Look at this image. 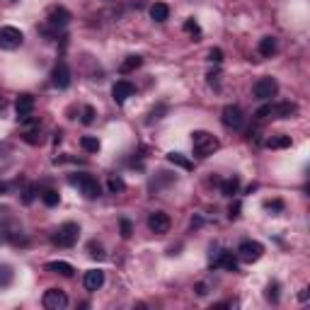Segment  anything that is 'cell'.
<instances>
[{
  "instance_id": "cell-24",
  "label": "cell",
  "mask_w": 310,
  "mask_h": 310,
  "mask_svg": "<svg viewBox=\"0 0 310 310\" xmlns=\"http://www.w3.org/2000/svg\"><path fill=\"white\" fill-rule=\"evenodd\" d=\"M167 160H170L172 165H180L182 170H194V165H192V160H187V158H184L182 153H170V155H167Z\"/></svg>"
},
{
  "instance_id": "cell-25",
  "label": "cell",
  "mask_w": 310,
  "mask_h": 310,
  "mask_svg": "<svg viewBox=\"0 0 310 310\" xmlns=\"http://www.w3.org/2000/svg\"><path fill=\"white\" fill-rule=\"evenodd\" d=\"M41 201H44L46 206H58L61 197H58V192H56V189H46V192L41 194Z\"/></svg>"
},
{
  "instance_id": "cell-26",
  "label": "cell",
  "mask_w": 310,
  "mask_h": 310,
  "mask_svg": "<svg viewBox=\"0 0 310 310\" xmlns=\"http://www.w3.org/2000/svg\"><path fill=\"white\" fill-rule=\"evenodd\" d=\"M88 252H90V257H95V259H104V250H102V245L100 242H88Z\"/></svg>"
},
{
  "instance_id": "cell-6",
  "label": "cell",
  "mask_w": 310,
  "mask_h": 310,
  "mask_svg": "<svg viewBox=\"0 0 310 310\" xmlns=\"http://www.w3.org/2000/svg\"><path fill=\"white\" fill-rule=\"evenodd\" d=\"M41 303H44L46 310H63L68 306V296L61 291V289H49V291L44 293Z\"/></svg>"
},
{
  "instance_id": "cell-31",
  "label": "cell",
  "mask_w": 310,
  "mask_h": 310,
  "mask_svg": "<svg viewBox=\"0 0 310 310\" xmlns=\"http://www.w3.org/2000/svg\"><path fill=\"white\" fill-rule=\"evenodd\" d=\"M124 189V180H119V177H109V192H121Z\"/></svg>"
},
{
  "instance_id": "cell-3",
  "label": "cell",
  "mask_w": 310,
  "mask_h": 310,
  "mask_svg": "<svg viewBox=\"0 0 310 310\" xmlns=\"http://www.w3.org/2000/svg\"><path fill=\"white\" fill-rule=\"evenodd\" d=\"M71 184H78L80 192H83L88 199H97V197L102 194L100 182H97L95 177H90V175H73V177H71Z\"/></svg>"
},
{
  "instance_id": "cell-34",
  "label": "cell",
  "mask_w": 310,
  "mask_h": 310,
  "mask_svg": "<svg viewBox=\"0 0 310 310\" xmlns=\"http://www.w3.org/2000/svg\"><path fill=\"white\" fill-rule=\"evenodd\" d=\"M208 58H211L213 63H220V61H223V51H220V49H211V54H208Z\"/></svg>"
},
{
  "instance_id": "cell-16",
  "label": "cell",
  "mask_w": 310,
  "mask_h": 310,
  "mask_svg": "<svg viewBox=\"0 0 310 310\" xmlns=\"http://www.w3.org/2000/svg\"><path fill=\"white\" fill-rule=\"evenodd\" d=\"M213 267H223V269H228V272H237V262L230 252H220V257L213 262Z\"/></svg>"
},
{
  "instance_id": "cell-32",
  "label": "cell",
  "mask_w": 310,
  "mask_h": 310,
  "mask_svg": "<svg viewBox=\"0 0 310 310\" xmlns=\"http://www.w3.org/2000/svg\"><path fill=\"white\" fill-rule=\"evenodd\" d=\"M95 121V107H85L83 109V124H92Z\"/></svg>"
},
{
  "instance_id": "cell-21",
  "label": "cell",
  "mask_w": 310,
  "mask_h": 310,
  "mask_svg": "<svg viewBox=\"0 0 310 310\" xmlns=\"http://www.w3.org/2000/svg\"><path fill=\"white\" fill-rule=\"evenodd\" d=\"M291 146V136H286V133H281V136H274L267 141V148H272V150H279V148H289Z\"/></svg>"
},
{
  "instance_id": "cell-13",
  "label": "cell",
  "mask_w": 310,
  "mask_h": 310,
  "mask_svg": "<svg viewBox=\"0 0 310 310\" xmlns=\"http://www.w3.org/2000/svg\"><path fill=\"white\" fill-rule=\"evenodd\" d=\"M83 284H85L88 291H97V289H102V284H104V272H100V269H90V272H85Z\"/></svg>"
},
{
  "instance_id": "cell-36",
  "label": "cell",
  "mask_w": 310,
  "mask_h": 310,
  "mask_svg": "<svg viewBox=\"0 0 310 310\" xmlns=\"http://www.w3.org/2000/svg\"><path fill=\"white\" fill-rule=\"evenodd\" d=\"M228 216H230V218H237V216H240V201H235V204L230 206V211H228Z\"/></svg>"
},
{
  "instance_id": "cell-28",
  "label": "cell",
  "mask_w": 310,
  "mask_h": 310,
  "mask_svg": "<svg viewBox=\"0 0 310 310\" xmlns=\"http://www.w3.org/2000/svg\"><path fill=\"white\" fill-rule=\"evenodd\" d=\"M12 281V269L10 267H0V286H7Z\"/></svg>"
},
{
  "instance_id": "cell-30",
  "label": "cell",
  "mask_w": 310,
  "mask_h": 310,
  "mask_svg": "<svg viewBox=\"0 0 310 310\" xmlns=\"http://www.w3.org/2000/svg\"><path fill=\"white\" fill-rule=\"evenodd\" d=\"M184 32H189V34H197V37H199V34H201L199 24H197L194 19H187V22H184Z\"/></svg>"
},
{
  "instance_id": "cell-23",
  "label": "cell",
  "mask_w": 310,
  "mask_h": 310,
  "mask_svg": "<svg viewBox=\"0 0 310 310\" xmlns=\"http://www.w3.org/2000/svg\"><path fill=\"white\" fill-rule=\"evenodd\" d=\"M80 146L85 153H100V141L95 138V136H83L80 138Z\"/></svg>"
},
{
  "instance_id": "cell-8",
  "label": "cell",
  "mask_w": 310,
  "mask_h": 310,
  "mask_svg": "<svg viewBox=\"0 0 310 310\" xmlns=\"http://www.w3.org/2000/svg\"><path fill=\"white\" fill-rule=\"evenodd\" d=\"M22 41H24V34L17 27H2L0 29V46L2 49H17Z\"/></svg>"
},
{
  "instance_id": "cell-18",
  "label": "cell",
  "mask_w": 310,
  "mask_h": 310,
  "mask_svg": "<svg viewBox=\"0 0 310 310\" xmlns=\"http://www.w3.org/2000/svg\"><path fill=\"white\" fill-rule=\"evenodd\" d=\"M150 17L155 19V22H165V19L170 17V7H167L165 2H155V5L150 7Z\"/></svg>"
},
{
  "instance_id": "cell-39",
  "label": "cell",
  "mask_w": 310,
  "mask_h": 310,
  "mask_svg": "<svg viewBox=\"0 0 310 310\" xmlns=\"http://www.w3.org/2000/svg\"><path fill=\"white\" fill-rule=\"evenodd\" d=\"M10 2H15V0H10Z\"/></svg>"
},
{
  "instance_id": "cell-37",
  "label": "cell",
  "mask_w": 310,
  "mask_h": 310,
  "mask_svg": "<svg viewBox=\"0 0 310 310\" xmlns=\"http://www.w3.org/2000/svg\"><path fill=\"white\" fill-rule=\"evenodd\" d=\"M267 208H269V211H281V208H284V204H281L279 199H276V201H269V204H267Z\"/></svg>"
},
{
  "instance_id": "cell-38",
  "label": "cell",
  "mask_w": 310,
  "mask_h": 310,
  "mask_svg": "<svg viewBox=\"0 0 310 310\" xmlns=\"http://www.w3.org/2000/svg\"><path fill=\"white\" fill-rule=\"evenodd\" d=\"M5 189H7V187H5V184L0 182V192H5Z\"/></svg>"
},
{
  "instance_id": "cell-20",
  "label": "cell",
  "mask_w": 310,
  "mask_h": 310,
  "mask_svg": "<svg viewBox=\"0 0 310 310\" xmlns=\"http://www.w3.org/2000/svg\"><path fill=\"white\" fill-rule=\"evenodd\" d=\"M141 63H143V58H141V56H128L126 61L121 63V68H119V71H121L124 75H128V73H133L136 68H141Z\"/></svg>"
},
{
  "instance_id": "cell-33",
  "label": "cell",
  "mask_w": 310,
  "mask_h": 310,
  "mask_svg": "<svg viewBox=\"0 0 310 310\" xmlns=\"http://www.w3.org/2000/svg\"><path fill=\"white\" fill-rule=\"evenodd\" d=\"M131 233H133V225H131V220H121V237H131Z\"/></svg>"
},
{
  "instance_id": "cell-5",
  "label": "cell",
  "mask_w": 310,
  "mask_h": 310,
  "mask_svg": "<svg viewBox=\"0 0 310 310\" xmlns=\"http://www.w3.org/2000/svg\"><path fill=\"white\" fill-rule=\"evenodd\" d=\"M220 121H223V126L225 128H242V121H245V116H242V109L235 107V104H225L223 111H220Z\"/></svg>"
},
{
  "instance_id": "cell-11",
  "label": "cell",
  "mask_w": 310,
  "mask_h": 310,
  "mask_svg": "<svg viewBox=\"0 0 310 310\" xmlns=\"http://www.w3.org/2000/svg\"><path fill=\"white\" fill-rule=\"evenodd\" d=\"M133 92H136V88H133L128 80H116V83H114V88H111V97H114V102H116V104H124Z\"/></svg>"
},
{
  "instance_id": "cell-1",
  "label": "cell",
  "mask_w": 310,
  "mask_h": 310,
  "mask_svg": "<svg viewBox=\"0 0 310 310\" xmlns=\"http://www.w3.org/2000/svg\"><path fill=\"white\" fill-rule=\"evenodd\" d=\"M192 146H194V155L197 158H208V155H213L218 150L220 143L218 138L213 133H208V131H194L192 133Z\"/></svg>"
},
{
  "instance_id": "cell-9",
  "label": "cell",
  "mask_w": 310,
  "mask_h": 310,
  "mask_svg": "<svg viewBox=\"0 0 310 310\" xmlns=\"http://www.w3.org/2000/svg\"><path fill=\"white\" fill-rule=\"evenodd\" d=\"M170 225H172V220H170V216L163 213V211H155V213L148 216V228H150V233H155V235H165V233L170 230Z\"/></svg>"
},
{
  "instance_id": "cell-14",
  "label": "cell",
  "mask_w": 310,
  "mask_h": 310,
  "mask_svg": "<svg viewBox=\"0 0 310 310\" xmlns=\"http://www.w3.org/2000/svg\"><path fill=\"white\" fill-rule=\"evenodd\" d=\"M298 114V107L291 102H281V104H272V116L276 119H291Z\"/></svg>"
},
{
  "instance_id": "cell-29",
  "label": "cell",
  "mask_w": 310,
  "mask_h": 310,
  "mask_svg": "<svg viewBox=\"0 0 310 310\" xmlns=\"http://www.w3.org/2000/svg\"><path fill=\"white\" fill-rule=\"evenodd\" d=\"M267 301L279 303V284H269V286H267Z\"/></svg>"
},
{
  "instance_id": "cell-15",
  "label": "cell",
  "mask_w": 310,
  "mask_h": 310,
  "mask_svg": "<svg viewBox=\"0 0 310 310\" xmlns=\"http://www.w3.org/2000/svg\"><path fill=\"white\" fill-rule=\"evenodd\" d=\"M68 19H71V12L63 10V7H54V10L49 12V24H51V27H66Z\"/></svg>"
},
{
  "instance_id": "cell-4",
  "label": "cell",
  "mask_w": 310,
  "mask_h": 310,
  "mask_svg": "<svg viewBox=\"0 0 310 310\" xmlns=\"http://www.w3.org/2000/svg\"><path fill=\"white\" fill-rule=\"evenodd\" d=\"M276 92H279V83L274 78H259L255 83V88H252V95L259 102H267V100L276 97Z\"/></svg>"
},
{
  "instance_id": "cell-22",
  "label": "cell",
  "mask_w": 310,
  "mask_h": 310,
  "mask_svg": "<svg viewBox=\"0 0 310 310\" xmlns=\"http://www.w3.org/2000/svg\"><path fill=\"white\" fill-rule=\"evenodd\" d=\"M237 189H240V180L237 177H230V180H225L220 184V194L223 197H233V194H237Z\"/></svg>"
},
{
  "instance_id": "cell-27",
  "label": "cell",
  "mask_w": 310,
  "mask_h": 310,
  "mask_svg": "<svg viewBox=\"0 0 310 310\" xmlns=\"http://www.w3.org/2000/svg\"><path fill=\"white\" fill-rule=\"evenodd\" d=\"M272 116V104H264V107H259L255 111V119L257 121H264V119H269Z\"/></svg>"
},
{
  "instance_id": "cell-35",
  "label": "cell",
  "mask_w": 310,
  "mask_h": 310,
  "mask_svg": "<svg viewBox=\"0 0 310 310\" xmlns=\"http://www.w3.org/2000/svg\"><path fill=\"white\" fill-rule=\"evenodd\" d=\"M24 141H27V143H39V141H41V136H39L37 131H29V133L24 136Z\"/></svg>"
},
{
  "instance_id": "cell-17",
  "label": "cell",
  "mask_w": 310,
  "mask_h": 310,
  "mask_svg": "<svg viewBox=\"0 0 310 310\" xmlns=\"http://www.w3.org/2000/svg\"><path fill=\"white\" fill-rule=\"evenodd\" d=\"M46 269L49 272H54V274H61V276H73L75 269L68 264V262H49L46 264Z\"/></svg>"
},
{
  "instance_id": "cell-7",
  "label": "cell",
  "mask_w": 310,
  "mask_h": 310,
  "mask_svg": "<svg viewBox=\"0 0 310 310\" xmlns=\"http://www.w3.org/2000/svg\"><path fill=\"white\" fill-rule=\"evenodd\" d=\"M237 255H240V259H245V262H257L259 257L264 255V247L257 240H245V242H240Z\"/></svg>"
},
{
  "instance_id": "cell-10",
  "label": "cell",
  "mask_w": 310,
  "mask_h": 310,
  "mask_svg": "<svg viewBox=\"0 0 310 310\" xmlns=\"http://www.w3.org/2000/svg\"><path fill=\"white\" fill-rule=\"evenodd\" d=\"M15 111H17L19 121H29V116L34 111V97L32 95H19L17 102H15Z\"/></svg>"
},
{
  "instance_id": "cell-2",
  "label": "cell",
  "mask_w": 310,
  "mask_h": 310,
  "mask_svg": "<svg viewBox=\"0 0 310 310\" xmlns=\"http://www.w3.org/2000/svg\"><path fill=\"white\" fill-rule=\"evenodd\" d=\"M80 237V225L78 223H63L54 235V242L61 245V247H73Z\"/></svg>"
},
{
  "instance_id": "cell-12",
  "label": "cell",
  "mask_w": 310,
  "mask_h": 310,
  "mask_svg": "<svg viewBox=\"0 0 310 310\" xmlns=\"http://www.w3.org/2000/svg\"><path fill=\"white\" fill-rule=\"evenodd\" d=\"M51 78H54V85L58 90H66L71 85V71H68L66 63H58L54 68V73H51Z\"/></svg>"
},
{
  "instance_id": "cell-19",
  "label": "cell",
  "mask_w": 310,
  "mask_h": 310,
  "mask_svg": "<svg viewBox=\"0 0 310 310\" xmlns=\"http://www.w3.org/2000/svg\"><path fill=\"white\" fill-rule=\"evenodd\" d=\"M274 51H276V39H274V37H264L262 41H259V56L272 58Z\"/></svg>"
}]
</instances>
